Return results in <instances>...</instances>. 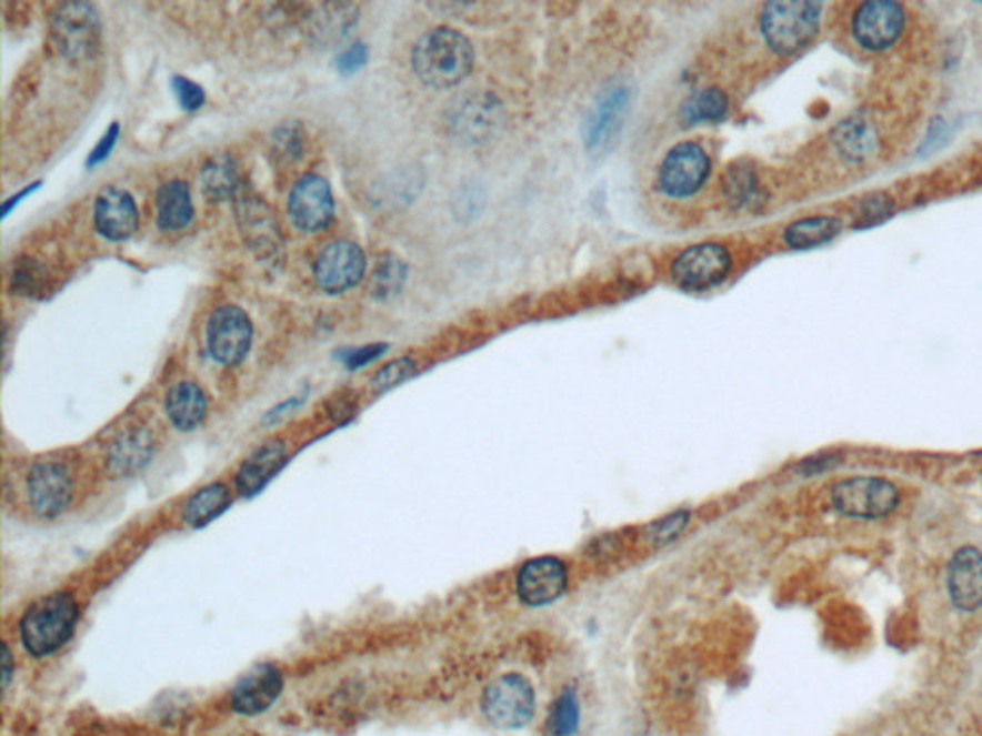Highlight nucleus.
<instances>
[{
  "instance_id": "7",
  "label": "nucleus",
  "mask_w": 982,
  "mask_h": 736,
  "mask_svg": "<svg viewBox=\"0 0 982 736\" xmlns=\"http://www.w3.org/2000/svg\"><path fill=\"white\" fill-rule=\"evenodd\" d=\"M831 503L849 518H884L896 511L900 491L884 477L854 476L833 487Z\"/></svg>"
},
{
  "instance_id": "30",
  "label": "nucleus",
  "mask_w": 982,
  "mask_h": 736,
  "mask_svg": "<svg viewBox=\"0 0 982 736\" xmlns=\"http://www.w3.org/2000/svg\"><path fill=\"white\" fill-rule=\"evenodd\" d=\"M725 112H728V99L718 89L697 92L688 100V104L683 105V118L688 123L722 120Z\"/></svg>"
},
{
  "instance_id": "36",
  "label": "nucleus",
  "mask_w": 982,
  "mask_h": 736,
  "mask_svg": "<svg viewBox=\"0 0 982 736\" xmlns=\"http://www.w3.org/2000/svg\"><path fill=\"white\" fill-rule=\"evenodd\" d=\"M417 366L413 361L408 357L395 359L390 365L384 366L382 371L377 372V376L372 380V386L379 392H387L392 387L400 386L405 380L413 376Z\"/></svg>"
},
{
  "instance_id": "17",
  "label": "nucleus",
  "mask_w": 982,
  "mask_h": 736,
  "mask_svg": "<svg viewBox=\"0 0 982 736\" xmlns=\"http://www.w3.org/2000/svg\"><path fill=\"white\" fill-rule=\"evenodd\" d=\"M948 591L955 608L975 612L982 606V553L963 547L954 554L948 569Z\"/></svg>"
},
{
  "instance_id": "27",
  "label": "nucleus",
  "mask_w": 982,
  "mask_h": 736,
  "mask_svg": "<svg viewBox=\"0 0 982 736\" xmlns=\"http://www.w3.org/2000/svg\"><path fill=\"white\" fill-rule=\"evenodd\" d=\"M231 503V493L223 484L206 485L187 501L183 520L189 526H204L218 518Z\"/></svg>"
},
{
  "instance_id": "29",
  "label": "nucleus",
  "mask_w": 982,
  "mask_h": 736,
  "mask_svg": "<svg viewBox=\"0 0 982 736\" xmlns=\"http://www.w3.org/2000/svg\"><path fill=\"white\" fill-rule=\"evenodd\" d=\"M580 700L574 688H564L549 709L548 730L551 736H575L580 730Z\"/></svg>"
},
{
  "instance_id": "38",
  "label": "nucleus",
  "mask_w": 982,
  "mask_h": 736,
  "mask_svg": "<svg viewBox=\"0 0 982 736\" xmlns=\"http://www.w3.org/2000/svg\"><path fill=\"white\" fill-rule=\"evenodd\" d=\"M171 84H173L177 100H179V104L183 105V110H187V112H194L198 108H202L206 100V92L200 84L190 81V79L181 78V75H176V78H173V83Z\"/></svg>"
},
{
  "instance_id": "2",
  "label": "nucleus",
  "mask_w": 982,
  "mask_h": 736,
  "mask_svg": "<svg viewBox=\"0 0 982 736\" xmlns=\"http://www.w3.org/2000/svg\"><path fill=\"white\" fill-rule=\"evenodd\" d=\"M78 624V604L66 593L39 598L21 617V643L33 656H49L60 651Z\"/></svg>"
},
{
  "instance_id": "28",
  "label": "nucleus",
  "mask_w": 982,
  "mask_h": 736,
  "mask_svg": "<svg viewBox=\"0 0 982 736\" xmlns=\"http://www.w3.org/2000/svg\"><path fill=\"white\" fill-rule=\"evenodd\" d=\"M202 189L216 202L229 200L239 190V169L231 155H216L202 169Z\"/></svg>"
},
{
  "instance_id": "23",
  "label": "nucleus",
  "mask_w": 982,
  "mask_h": 736,
  "mask_svg": "<svg viewBox=\"0 0 982 736\" xmlns=\"http://www.w3.org/2000/svg\"><path fill=\"white\" fill-rule=\"evenodd\" d=\"M158 225L162 231H183L190 225L194 208L190 200V190L183 181H171L158 190Z\"/></svg>"
},
{
  "instance_id": "39",
  "label": "nucleus",
  "mask_w": 982,
  "mask_h": 736,
  "mask_svg": "<svg viewBox=\"0 0 982 736\" xmlns=\"http://www.w3.org/2000/svg\"><path fill=\"white\" fill-rule=\"evenodd\" d=\"M367 58H369V50H367L365 44L363 42H355L353 47L344 50L338 57V70L342 71V73H355V71L361 70L365 65Z\"/></svg>"
},
{
  "instance_id": "32",
  "label": "nucleus",
  "mask_w": 982,
  "mask_h": 736,
  "mask_svg": "<svg viewBox=\"0 0 982 736\" xmlns=\"http://www.w3.org/2000/svg\"><path fill=\"white\" fill-rule=\"evenodd\" d=\"M44 279H47V274L37 261L20 260L16 263L12 276H10V290H12V294L31 298V295L41 292Z\"/></svg>"
},
{
  "instance_id": "10",
  "label": "nucleus",
  "mask_w": 982,
  "mask_h": 736,
  "mask_svg": "<svg viewBox=\"0 0 982 736\" xmlns=\"http://www.w3.org/2000/svg\"><path fill=\"white\" fill-rule=\"evenodd\" d=\"M365 253L350 240H337L330 242L323 252L319 253L313 274L319 286L329 294H342L345 290L355 286L365 274Z\"/></svg>"
},
{
  "instance_id": "35",
  "label": "nucleus",
  "mask_w": 982,
  "mask_h": 736,
  "mask_svg": "<svg viewBox=\"0 0 982 736\" xmlns=\"http://www.w3.org/2000/svg\"><path fill=\"white\" fill-rule=\"evenodd\" d=\"M274 148L281 158L298 160L303 152V131L298 121H290L274 131Z\"/></svg>"
},
{
  "instance_id": "15",
  "label": "nucleus",
  "mask_w": 982,
  "mask_h": 736,
  "mask_svg": "<svg viewBox=\"0 0 982 736\" xmlns=\"http://www.w3.org/2000/svg\"><path fill=\"white\" fill-rule=\"evenodd\" d=\"M731 266V258L723 245L701 244L681 253L672 266V276L680 286L704 290L723 281Z\"/></svg>"
},
{
  "instance_id": "14",
  "label": "nucleus",
  "mask_w": 982,
  "mask_h": 736,
  "mask_svg": "<svg viewBox=\"0 0 982 736\" xmlns=\"http://www.w3.org/2000/svg\"><path fill=\"white\" fill-rule=\"evenodd\" d=\"M710 162L704 150L683 142L670 150L660 168V186L670 196H691L709 177Z\"/></svg>"
},
{
  "instance_id": "41",
  "label": "nucleus",
  "mask_w": 982,
  "mask_h": 736,
  "mask_svg": "<svg viewBox=\"0 0 982 736\" xmlns=\"http://www.w3.org/2000/svg\"><path fill=\"white\" fill-rule=\"evenodd\" d=\"M387 351V345L377 344V345H365V347H359V350H353L351 353L345 355V365L350 366V369H359V366H365L367 363H371L374 359L380 357L382 353Z\"/></svg>"
},
{
  "instance_id": "34",
  "label": "nucleus",
  "mask_w": 982,
  "mask_h": 736,
  "mask_svg": "<svg viewBox=\"0 0 982 736\" xmlns=\"http://www.w3.org/2000/svg\"><path fill=\"white\" fill-rule=\"evenodd\" d=\"M689 526V512L688 511H675L672 514H668L662 520H657L653 526H651V540H653L654 545H659V547H664V545H670V543H674L678 537H680L681 533L685 532V527Z\"/></svg>"
},
{
  "instance_id": "37",
  "label": "nucleus",
  "mask_w": 982,
  "mask_h": 736,
  "mask_svg": "<svg viewBox=\"0 0 982 736\" xmlns=\"http://www.w3.org/2000/svg\"><path fill=\"white\" fill-rule=\"evenodd\" d=\"M891 215V200L884 196H873L870 198V200H865L862 208H860L858 226H860V229H865V226L879 225V223H883L884 219H889Z\"/></svg>"
},
{
  "instance_id": "22",
  "label": "nucleus",
  "mask_w": 982,
  "mask_h": 736,
  "mask_svg": "<svg viewBox=\"0 0 982 736\" xmlns=\"http://www.w3.org/2000/svg\"><path fill=\"white\" fill-rule=\"evenodd\" d=\"M287 458V451L282 443H269L265 447L255 451L239 471L237 485L244 495H253L265 487L267 482L281 471Z\"/></svg>"
},
{
  "instance_id": "18",
  "label": "nucleus",
  "mask_w": 982,
  "mask_h": 736,
  "mask_svg": "<svg viewBox=\"0 0 982 736\" xmlns=\"http://www.w3.org/2000/svg\"><path fill=\"white\" fill-rule=\"evenodd\" d=\"M282 675L274 666H258L239 680L232 690V708L244 716H255L273 706L281 696Z\"/></svg>"
},
{
  "instance_id": "31",
  "label": "nucleus",
  "mask_w": 982,
  "mask_h": 736,
  "mask_svg": "<svg viewBox=\"0 0 982 736\" xmlns=\"http://www.w3.org/2000/svg\"><path fill=\"white\" fill-rule=\"evenodd\" d=\"M405 276H408V266L400 258L395 255L382 258L377 271L372 273V295L379 300H387L390 295L398 294L405 282Z\"/></svg>"
},
{
  "instance_id": "11",
  "label": "nucleus",
  "mask_w": 982,
  "mask_h": 736,
  "mask_svg": "<svg viewBox=\"0 0 982 736\" xmlns=\"http://www.w3.org/2000/svg\"><path fill=\"white\" fill-rule=\"evenodd\" d=\"M569 587V569L557 556L528 561L517 575V595L528 606H548Z\"/></svg>"
},
{
  "instance_id": "20",
  "label": "nucleus",
  "mask_w": 982,
  "mask_h": 736,
  "mask_svg": "<svg viewBox=\"0 0 982 736\" xmlns=\"http://www.w3.org/2000/svg\"><path fill=\"white\" fill-rule=\"evenodd\" d=\"M358 14V4H303L300 23L317 41H337L355 26Z\"/></svg>"
},
{
  "instance_id": "42",
  "label": "nucleus",
  "mask_w": 982,
  "mask_h": 736,
  "mask_svg": "<svg viewBox=\"0 0 982 736\" xmlns=\"http://www.w3.org/2000/svg\"><path fill=\"white\" fill-rule=\"evenodd\" d=\"M835 463L833 461V456H821V458H808L800 466V471L804 472V474H815V472H820L821 468H828L831 464Z\"/></svg>"
},
{
  "instance_id": "26",
  "label": "nucleus",
  "mask_w": 982,
  "mask_h": 736,
  "mask_svg": "<svg viewBox=\"0 0 982 736\" xmlns=\"http://www.w3.org/2000/svg\"><path fill=\"white\" fill-rule=\"evenodd\" d=\"M842 231L841 219L820 215V218L800 219L785 232L786 244L794 250H808L828 244L835 240Z\"/></svg>"
},
{
  "instance_id": "16",
  "label": "nucleus",
  "mask_w": 982,
  "mask_h": 736,
  "mask_svg": "<svg viewBox=\"0 0 982 736\" xmlns=\"http://www.w3.org/2000/svg\"><path fill=\"white\" fill-rule=\"evenodd\" d=\"M94 225L104 239L123 242L139 231V210L123 189H104L94 204Z\"/></svg>"
},
{
  "instance_id": "40",
  "label": "nucleus",
  "mask_w": 982,
  "mask_h": 736,
  "mask_svg": "<svg viewBox=\"0 0 982 736\" xmlns=\"http://www.w3.org/2000/svg\"><path fill=\"white\" fill-rule=\"evenodd\" d=\"M118 137H120V125L113 123V125L106 131L104 137L100 139L99 147L92 150L89 160H87V165H97V163L104 162L106 158L112 152L113 147H116Z\"/></svg>"
},
{
  "instance_id": "6",
  "label": "nucleus",
  "mask_w": 982,
  "mask_h": 736,
  "mask_svg": "<svg viewBox=\"0 0 982 736\" xmlns=\"http://www.w3.org/2000/svg\"><path fill=\"white\" fill-rule=\"evenodd\" d=\"M23 490L28 506L37 518H58L73 503L76 476L62 461H37L26 474Z\"/></svg>"
},
{
  "instance_id": "33",
  "label": "nucleus",
  "mask_w": 982,
  "mask_h": 736,
  "mask_svg": "<svg viewBox=\"0 0 982 736\" xmlns=\"http://www.w3.org/2000/svg\"><path fill=\"white\" fill-rule=\"evenodd\" d=\"M725 192H728L731 204H752L758 194L756 177L749 168H733L728 173Z\"/></svg>"
},
{
  "instance_id": "13",
  "label": "nucleus",
  "mask_w": 982,
  "mask_h": 736,
  "mask_svg": "<svg viewBox=\"0 0 982 736\" xmlns=\"http://www.w3.org/2000/svg\"><path fill=\"white\" fill-rule=\"evenodd\" d=\"M237 218L246 242L261 260L273 261L281 258V229L273 210L260 196H240L237 202Z\"/></svg>"
},
{
  "instance_id": "4",
  "label": "nucleus",
  "mask_w": 982,
  "mask_h": 736,
  "mask_svg": "<svg viewBox=\"0 0 982 736\" xmlns=\"http://www.w3.org/2000/svg\"><path fill=\"white\" fill-rule=\"evenodd\" d=\"M50 36L58 52L73 62L94 57L100 49L99 10L91 2H63L50 16Z\"/></svg>"
},
{
  "instance_id": "43",
  "label": "nucleus",
  "mask_w": 982,
  "mask_h": 736,
  "mask_svg": "<svg viewBox=\"0 0 982 736\" xmlns=\"http://www.w3.org/2000/svg\"><path fill=\"white\" fill-rule=\"evenodd\" d=\"M8 677H10V654L8 648H4V687L8 685Z\"/></svg>"
},
{
  "instance_id": "25",
  "label": "nucleus",
  "mask_w": 982,
  "mask_h": 736,
  "mask_svg": "<svg viewBox=\"0 0 982 736\" xmlns=\"http://www.w3.org/2000/svg\"><path fill=\"white\" fill-rule=\"evenodd\" d=\"M833 142L850 162H863L878 150V133L870 121L862 118L842 121L833 133Z\"/></svg>"
},
{
  "instance_id": "24",
  "label": "nucleus",
  "mask_w": 982,
  "mask_h": 736,
  "mask_svg": "<svg viewBox=\"0 0 982 736\" xmlns=\"http://www.w3.org/2000/svg\"><path fill=\"white\" fill-rule=\"evenodd\" d=\"M625 105H628V91L625 89H614L609 94H604L601 102L597 104L595 110L591 112L590 121L585 123V142H588V147H601V144L611 139L612 134L617 133Z\"/></svg>"
},
{
  "instance_id": "1",
  "label": "nucleus",
  "mask_w": 982,
  "mask_h": 736,
  "mask_svg": "<svg viewBox=\"0 0 982 736\" xmlns=\"http://www.w3.org/2000/svg\"><path fill=\"white\" fill-rule=\"evenodd\" d=\"M474 62L471 42L450 28H438L422 36L413 50V70L422 83L450 89L461 83Z\"/></svg>"
},
{
  "instance_id": "5",
  "label": "nucleus",
  "mask_w": 982,
  "mask_h": 736,
  "mask_svg": "<svg viewBox=\"0 0 982 736\" xmlns=\"http://www.w3.org/2000/svg\"><path fill=\"white\" fill-rule=\"evenodd\" d=\"M818 2H770L762 12V33L779 54H793L814 39L820 28Z\"/></svg>"
},
{
  "instance_id": "19",
  "label": "nucleus",
  "mask_w": 982,
  "mask_h": 736,
  "mask_svg": "<svg viewBox=\"0 0 982 736\" xmlns=\"http://www.w3.org/2000/svg\"><path fill=\"white\" fill-rule=\"evenodd\" d=\"M154 455V437L147 429L133 426L121 430L108 447L106 463L113 476H133L141 472Z\"/></svg>"
},
{
  "instance_id": "9",
  "label": "nucleus",
  "mask_w": 982,
  "mask_h": 736,
  "mask_svg": "<svg viewBox=\"0 0 982 736\" xmlns=\"http://www.w3.org/2000/svg\"><path fill=\"white\" fill-rule=\"evenodd\" d=\"M250 316L237 305L216 309L208 324V350L221 365H237L252 345Z\"/></svg>"
},
{
  "instance_id": "21",
  "label": "nucleus",
  "mask_w": 982,
  "mask_h": 736,
  "mask_svg": "<svg viewBox=\"0 0 982 736\" xmlns=\"http://www.w3.org/2000/svg\"><path fill=\"white\" fill-rule=\"evenodd\" d=\"M206 413L208 401L202 387H198L194 382H179L169 392L168 414L176 429L183 432L197 429L204 422Z\"/></svg>"
},
{
  "instance_id": "8",
  "label": "nucleus",
  "mask_w": 982,
  "mask_h": 736,
  "mask_svg": "<svg viewBox=\"0 0 982 736\" xmlns=\"http://www.w3.org/2000/svg\"><path fill=\"white\" fill-rule=\"evenodd\" d=\"M905 26L904 7L892 0L863 2L852 16V33L862 49L871 52L891 49Z\"/></svg>"
},
{
  "instance_id": "12",
  "label": "nucleus",
  "mask_w": 982,
  "mask_h": 736,
  "mask_svg": "<svg viewBox=\"0 0 982 736\" xmlns=\"http://www.w3.org/2000/svg\"><path fill=\"white\" fill-rule=\"evenodd\" d=\"M288 213L300 231L319 232L334 218V198L327 179L305 175L295 183L288 198Z\"/></svg>"
},
{
  "instance_id": "3",
  "label": "nucleus",
  "mask_w": 982,
  "mask_h": 736,
  "mask_svg": "<svg viewBox=\"0 0 982 736\" xmlns=\"http://www.w3.org/2000/svg\"><path fill=\"white\" fill-rule=\"evenodd\" d=\"M535 706L532 680L514 672L491 680L482 695V714L495 729H524L535 716Z\"/></svg>"
}]
</instances>
